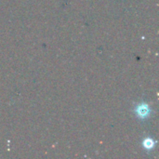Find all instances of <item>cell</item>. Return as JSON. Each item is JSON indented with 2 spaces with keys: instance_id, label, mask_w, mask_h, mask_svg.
<instances>
[{
  "instance_id": "cell-1",
  "label": "cell",
  "mask_w": 159,
  "mask_h": 159,
  "mask_svg": "<svg viewBox=\"0 0 159 159\" xmlns=\"http://www.w3.org/2000/svg\"><path fill=\"white\" fill-rule=\"evenodd\" d=\"M137 113H138V115L140 116L144 117V116H146L149 114V108L146 105L143 104V105H141V106H139L137 108Z\"/></svg>"
},
{
  "instance_id": "cell-2",
  "label": "cell",
  "mask_w": 159,
  "mask_h": 159,
  "mask_svg": "<svg viewBox=\"0 0 159 159\" xmlns=\"http://www.w3.org/2000/svg\"><path fill=\"white\" fill-rule=\"evenodd\" d=\"M143 145H144V147H145V148H147V149H151V148L154 146V141H153L152 139H150V138L145 139V140H144V142H143Z\"/></svg>"
}]
</instances>
